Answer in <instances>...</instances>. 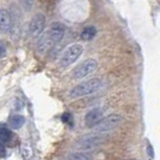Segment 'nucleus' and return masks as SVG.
I'll return each instance as SVG.
<instances>
[{"mask_svg":"<svg viewBox=\"0 0 160 160\" xmlns=\"http://www.w3.org/2000/svg\"><path fill=\"white\" fill-rule=\"evenodd\" d=\"M65 35V27L62 23H53L49 25L45 34H42L36 43V49L40 54L48 52L53 46L59 43Z\"/></svg>","mask_w":160,"mask_h":160,"instance_id":"1","label":"nucleus"},{"mask_svg":"<svg viewBox=\"0 0 160 160\" xmlns=\"http://www.w3.org/2000/svg\"><path fill=\"white\" fill-rule=\"evenodd\" d=\"M101 87H102V81L100 78H92V80L81 82L80 84L75 86L69 92V96L72 99H77V98H82V96L90 95V94L96 93Z\"/></svg>","mask_w":160,"mask_h":160,"instance_id":"2","label":"nucleus"},{"mask_svg":"<svg viewBox=\"0 0 160 160\" xmlns=\"http://www.w3.org/2000/svg\"><path fill=\"white\" fill-rule=\"evenodd\" d=\"M82 53H83V46L82 45H78V43L70 45L63 52V54L60 57V60H59V64L62 68H66L69 65L73 64L80 58Z\"/></svg>","mask_w":160,"mask_h":160,"instance_id":"3","label":"nucleus"},{"mask_svg":"<svg viewBox=\"0 0 160 160\" xmlns=\"http://www.w3.org/2000/svg\"><path fill=\"white\" fill-rule=\"evenodd\" d=\"M120 122H122V117L119 114H111V116H107L106 118H102V120L98 125H95L93 130L96 134L108 132L114 128H117L120 124Z\"/></svg>","mask_w":160,"mask_h":160,"instance_id":"4","label":"nucleus"},{"mask_svg":"<svg viewBox=\"0 0 160 160\" xmlns=\"http://www.w3.org/2000/svg\"><path fill=\"white\" fill-rule=\"evenodd\" d=\"M96 66H98V62L95 59H87L73 69L72 77L75 80H82V78L87 77L88 75H90L93 71H95Z\"/></svg>","mask_w":160,"mask_h":160,"instance_id":"5","label":"nucleus"},{"mask_svg":"<svg viewBox=\"0 0 160 160\" xmlns=\"http://www.w3.org/2000/svg\"><path fill=\"white\" fill-rule=\"evenodd\" d=\"M45 23H46V17L43 13H36L34 15L32 18L30 19V23H29V34L30 36L34 39H38L40 38L41 35L43 34V29H45Z\"/></svg>","mask_w":160,"mask_h":160,"instance_id":"6","label":"nucleus"},{"mask_svg":"<svg viewBox=\"0 0 160 160\" xmlns=\"http://www.w3.org/2000/svg\"><path fill=\"white\" fill-rule=\"evenodd\" d=\"M102 142V137L98 136V135H93V136L84 137V138H81L77 143L75 144L76 149H78L80 152L84 153L87 151H92V149H95L99 144Z\"/></svg>","mask_w":160,"mask_h":160,"instance_id":"7","label":"nucleus"},{"mask_svg":"<svg viewBox=\"0 0 160 160\" xmlns=\"http://www.w3.org/2000/svg\"><path fill=\"white\" fill-rule=\"evenodd\" d=\"M102 116H104V111L100 107H95L93 110H90L86 117H84V123L88 128H94L98 125L101 120H102Z\"/></svg>","mask_w":160,"mask_h":160,"instance_id":"8","label":"nucleus"},{"mask_svg":"<svg viewBox=\"0 0 160 160\" xmlns=\"http://www.w3.org/2000/svg\"><path fill=\"white\" fill-rule=\"evenodd\" d=\"M12 28V17L8 10L0 8V30L2 32H8Z\"/></svg>","mask_w":160,"mask_h":160,"instance_id":"9","label":"nucleus"},{"mask_svg":"<svg viewBox=\"0 0 160 160\" xmlns=\"http://www.w3.org/2000/svg\"><path fill=\"white\" fill-rule=\"evenodd\" d=\"M11 138H12L11 130L8 127H5V125H0V143H8L11 141Z\"/></svg>","mask_w":160,"mask_h":160,"instance_id":"10","label":"nucleus"},{"mask_svg":"<svg viewBox=\"0 0 160 160\" xmlns=\"http://www.w3.org/2000/svg\"><path fill=\"white\" fill-rule=\"evenodd\" d=\"M95 34H96V29L94 27L89 25V27H86V28L82 30L81 38H82V40H84V41H90L95 36Z\"/></svg>","mask_w":160,"mask_h":160,"instance_id":"11","label":"nucleus"},{"mask_svg":"<svg viewBox=\"0 0 160 160\" xmlns=\"http://www.w3.org/2000/svg\"><path fill=\"white\" fill-rule=\"evenodd\" d=\"M24 123H25V118H24L23 116H21V114H15L10 119V124H11V127L13 129L22 128L24 125Z\"/></svg>","mask_w":160,"mask_h":160,"instance_id":"12","label":"nucleus"},{"mask_svg":"<svg viewBox=\"0 0 160 160\" xmlns=\"http://www.w3.org/2000/svg\"><path fill=\"white\" fill-rule=\"evenodd\" d=\"M65 160H90V158H89V155H87L86 153L76 152L70 154Z\"/></svg>","mask_w":160,"mask_h":160,"instance_id":"13","label":"nucleus"},{"mask_svg":"<svg viewBox=\"0 0 160 160\" xmlns=\"http://www.w3.org/2000/svg\"><path fill=\"white\" fill-rule=\"evenodd\" d=\"M34 2H35V0H21V4L25 11H30L34 6Z\"/></svg>","mask_w":160,"mask_h":160,"instance_id":"14","label":"nucleus"},{"mask_svg":"<svg viewBox=\"0 0 160 160\" xmlns=\"http://www.w3.org/2000/svg\"><path fill=\"white\" fill-rule=\"evenodd\" d=\"M62 119H63V122L66 123V124L72 125V116L70 114V113H64L63 117H62Z\"/></svg>","mask_w":160,"mask_h":160,"instance_id":"15","label":"nucleus"},{"mask_svg":"<svg viewBox=\"0 0 160 160\" xmlns=\"http://www.w3.org/2000/svg\"><path fill=\"white\" fill-rule=\"evenodd\" d=\"M5 53H6V48L0 42V58H2V57L5 56Z\"/></svg>","mask_w":160,"mask_h":160,"instance_id":"16","label":"nucleus"}]
</instances>
